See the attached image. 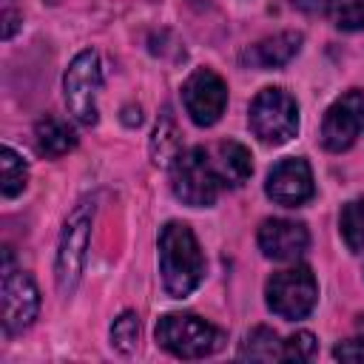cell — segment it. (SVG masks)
<instances>
[{"label": "cell", "mask_w": 364, "mask_h": 364, "mask_svg": "<svg viewBox=\"0 0 364 364\" xmlns=\"http://www.w3.org/2000/svg\"><path fill=\"white\" fill-rule=\"evenodd\" d=\"M48 3H60V0H48Z\"/></svg>", "instance_id": "26"}, {"label": "cell", "mask_w": 364, "mask_h": 364, "mask_svg": "<svg viewBox=\"0 0 364 364\" xmlns=\"http://www.w3.org/2000/svg\"><path fill=\"white\" fill-rule=\"evenodd\" d=\"M156 341L176 358H205L225 344V333L193 313H168L156 321Z\"/></svg>", "instance_id": "2"}, {"label": "cell", "mask_w": 364, "mask_h": 364, "mask_svg": "<svg viewBox=\"0 0 364 364\" xmlns=\"http://www.w3.org/2000/svg\"><path fill=\"white\" fill-rule=\"evenodd\" d=\"M225 185L219 168L208 159L202 148L179 151L171 162V188L173 196L191 208H210L219 196V188Z\"/></svg>", "instance_id": "4"}, {"label": "cell", "mask_w": 364, "mask_h": 364, "mask_svg": "<svg viewBox=\"0 0 364 364\" xmlns=\"http://www.w3.org/2000/svg\"><path fill=\"white\" fill-rule=\"evenodd\" d=\"M327 14L341 31L364 28V0H327Z\"/></svg>", "instance_id": "20"}, {"label": "cell", "mask_w": 364, "mask_h": 364, "mask_svg": "<svg viewBox=\"0 0 364 364\" xmlns=\"http://www.w3.org/2000/svg\"><path fill=\"white\" fill-rule=\"evenodd\" d=\"M250 131L267 142V145H282L287 142L296 128H299V108L296 100L282 91V88H264L253 97L250 114H247Z\"/></svg>", "instance_id": "6"}, {"label": "cell", "mask_w": 364, "mask_h": 364, "mask_svg": "<svg viewBox=\"0 0 364 364\" xmlns=\"http://www.w3.org/2000/svg\"><path fill=\"white\" fill-rule=\"evenodd\" d=\"M219 173L225 182L230 185H245L247 176L253 173V162H250V151L239 142H219Z\"/></svg>", "instance_id": "16"}, {"label": "cell", "mask_w": 364, "mask_h": 364, "mask_svg": "<svg viewBox=\"0 0 364 364\" xmlns=\"http://www.w3.org/2000/svg\"><path fill=\"white\" fill-rule=\"evenodd\" d=\"M299 48H301V34L299 31H282V34L264 37L253 48H247L245 63H250L256 68H279V65H287Z\"/></svg>", "instance_id": "13"}, {"label": "cell", "mask_w": 364, "mask_h": 364, "mask_svg": "<svg viewBox=\"0 0 364 364\" xmlns=\"http://www.w3.org/2000/svg\"><path fill=\"white\" fill-rule=\"evenodd\" d=\"M40 310V293L37 284L28 273L11 270V256L6 250V264H3V330L9 336L23 333L31 327Z\"/></svg>", "instance_id": "8"}, {"label": "cell", "mask_w": 364, "mask_h": 364, "mask_svg": "<svg viewBox=\"0 0 364 364\" xmlns=\"http://www.w3.org/2000/svg\"><path fill=\"white\" fill-rule=\"evenodd\" d=\"M102 74H100V57L94 51H80L65 77H63V91H65V105L68 114L80 125H94L97 122V91H100Z\"/></svg>", "instance_id": "7"}, {"label": "cell", "mask_w": 364, "mask_h": 364, "mask_svg": "<svg viewBox=\"0 0 364 364\" xmlns=\"http://www.w3.org/2000/svg\"><path fill=\"white\" fill-rule=\"evenodd\" d=\"M111 344L119 353H125V355L136 350V344H139V318H136V313L125 310L119 318H114V324H111Z\"/></svg>", "instance_id": "21"}, {"label": "cell", "mask_w": 364, "mask_h": 364, "mask_svg": "<svg viewBox=\"0 0 364 364\" xmlns=\"http://www.w3.org/2000/svg\"><path fill=\"white\" fill-rule=\"evenodd\" d=\"M0 176H3L0 188H3L6 199H14L17 193H23V188L28 182V168H26L23 156L9 145L0 148Z\"/></svg>", "instance_id": "18"}, {"label": "cell", "mask_w": 364, "mask_h": 364, "mask_svg": "<svg viewBox=\"0 0 364 364\" xmlns=\"http://www.w3.org/2000/svg\"><path fill=\"white\" fill-rule=\"evenodd\" d=\"M310 245V233L301 222L293 219H264L259 225V247L267 259L296 262Z\"/></svg>", "instance_id": "12"}, {"label": "cell", "mask_w": 364, "mask_h": 364, "mask_svg": "<svg viewBox=\"0 0 364 364\" xmlns=\"http://www.w3.org/2000/svg\"><path fill=\"white\" fill-rule=\"evenodd\" d=\"M159 273L173 299L193 293L205 276V259L193 230L185 222H168L159 230Z\"/></svg>", "instance_id": "1"}, {"label": "cell", "mask_w": 364, "mask_h": 364, "mask_svg": "<svg viewBox=\"0 0 364 364\" xmlns=\"http://www.w3.org/2000/svg\"><path fill=\"white\" fill-rule=\"evenodd\" d=\"M301 11H318V9H324L327 6V0H293Z\"/></svg>", "instance_id": "24"}, {"label": "cell", "mask_w": 364, "mask_h": 364, "mask_svg": "<svg viewBox=\"0 0 364 364\" xmlns=\"http://www.w3.org/2000/svg\"><path fill=\"white\" fill-rule=\"evenodd\" d=\"M338 228H341L344 245L353 253H361L364 250V196H358V199H353L341 208Z\"/></svg>", "instance_id": "19"}, {"label": "cell", "mask_w": 364, "mask_h": 364, "mask_svg": "<svg viewBox=\"0 0 364 364\" xmlns=\"http://www.w3.org/2000/svg\"><path fill=\"white\" fill-rule=\"evenodd\" d=\"M34 145H37V154L57 159L77 145V134L65 119L48 114L34 125Z\"/></svg>", "instance_id": "14"}, {"label": "cell", "mask_w": 364, "mask_h": 364, "mask_svg": "<svg viewBox=\"0 0 364 364\" xmlns=\"http://www.w3.org/2000/svg\"><path fill=\"white\" fill-rule=\"evenodd\" d=\"M333 355L338 361H353V364H361L364 361V316H358L353 333L333 347Z\"/></svg>", "instance_id": "22"}, {"label": "cell", "mask_w": 364, "mask_h": 364, "mask_svg": "<svg viewBox=\"0 0 364 364\" xmlns=\"http://www.w3.org/2000/svg\"><path fill=\"white\" fill-rule=\"evenodd\" d=\"M179 151H182L179 128H176V119H173L171 108H165L162 117L156 119L154 134H151V159H154L156 165H171Z\"/></svg>", "instance_id": "15"}, {"label": "cell", "mask_w": 364, "mask_h": 364, "mask_svg": "<svg viewBox=\"0 0 364 364\" xmlns=\"http://www.w3.org/2000/svg\"><path fill=\"white\" fill-rule=\"evenodd\" d=\"M316 355V338L313 333L301 330V333H293L284 344H282V361H310Z\"/></svg>", "instance_id": "23"}, {"label": "cell", "mask_w": 364, "mask_h": 364, "mask_svg": "<svg viewBox=\"0 0 364 364\" xmlns=\"http://www.w3.org/2000/svg\"><path fill=\"white\" fill-rule=\"evenodd\" d=\"M264 296H267V307L287 321L304 318L318 299V284L316 276L310 273V267L296 264L287 270H279L267 279L264 284Z\"/></svg>", "instance_id": "5"}, {"label": "cell", "mask_w": 364, "mask_h": 364, "mask_svg": "<svg viewBox=\"0 0 364 364\" xmlns=\"http://www.w3.org/2000/svg\"><path fill=\"white\" fill-rule=\"evenodd\" d=\"M264 193L284 208H299L307 199H313L316 185H313V171L307 165V159L301 156H290L282 159L279 165L270 168L267 182H264Z\"/></svg>", "instance_id": "11"}, {"label": "cell", "mask_w": 364, "mask_h": 364, "mask_svg": "<svg viewBox=\"0 0 364 364\" xmlns=\"http://www.w3.org/2000/svg\"><path fill=\"white\" fill-rule=\"evenodd\" d=\"M182 102H185L188 117L196 125L208 128L222 117V111L228 105V88L216 71L196 68L182 85Z\"/></svg>", "instance_id": "10"}, {"label": "cell", "mask_w": 364, "mask_h": 364, "mask_svg": "<svg viewBox=\"0 0 364 364\" xmlns=\"http://www.w3.org/2000/svg\"><path fill=\"white\" fill-rule=\"evenodd\" d=\"M361 131H364V94L353 88L327 108L321 122V142L327 151L341 154L361 136Z\"/></svg>", "instance_id": "9"}, {"label": "cell", "mask_w": 364, "mask_h": 364, "mask_svg": "<svg viewBox=\"0 0 364 364\" xmlns=\"http://www.w3.org/2000/svg\"><path fill=\"white\" fill-rule=\"evenodd\" d=\"M139 119H142L139 117V108H125V122L128 125H139Z\"/></svg>", "instance_id": "25"}, {"label": "cell", "mask_w": 364, "mask_h": 364, "mask_svg": "<svg viewBox=\"0 0 364 364\" xmlns=\"http://www.w3.org/2000/svg\"><path fill=\"white\" fill-rule=\"evenodd\" d=\"M282 344L279 336L270 327H256L245 336L242 347H239V358L242 361H282Z\"/></svg>", "instance_id": "17"}, {"label": "cell", "mask_w": 364, "mask_h": 364, "mask_svg": "<svg viewBox=\"0 0 364 364\" xmlns=\"http://www.w3.org/2000/svg\"><path fill=\"white\" fill-rule=\"evenodd\" d=\"M91 225H94V199H82L68 213V219L63 225V233H60V245H57L54 273H57V290L63 296H71L80 276H82L85 250H88V239H91Z\"/></svg>", "instance_id": "3"}]
</instances>
